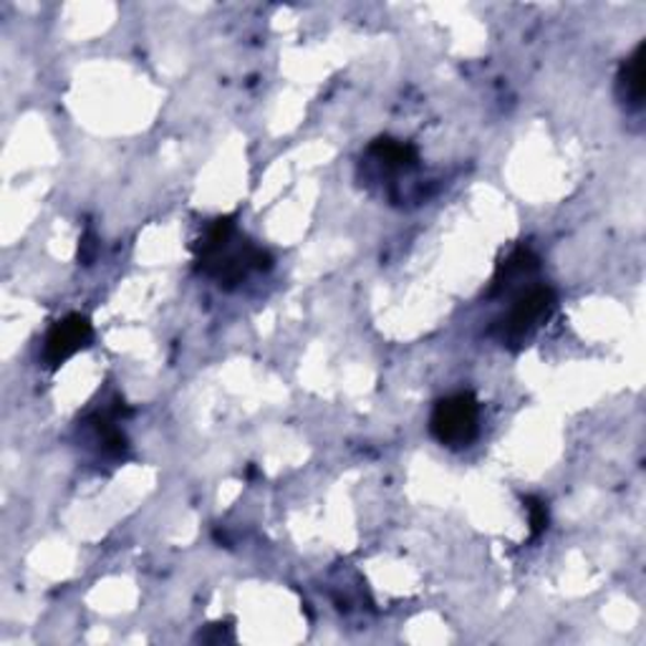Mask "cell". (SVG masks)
Masks as SVG:
<instances>
[{"label": "cell", "mask_w": 646, "mask_h": 646, "mask_svg": "<svg viewBox=\"0 0 646 646\" xmlns=\"http://www.w3.org/2000/svg\"><path fill=\"white\" fill-rule=\"evenodd\" d=\"M644 51L646 44L642 41V44L634 48V54L622 64V69H619L616 76L619 99H622L628 109L644 107Z\"/></svg>", "instance_id": "obj_7"}, {"label": "cell", "mask_w": 646, "mask_h": 646, "mask_svg": "<svg viewBox=\"0 0 646 646\" xmlns=\"http://www.w3.org/2000/svg\"><path fill=\"white\" fill-rule=\"evenodd\" d=\"M556 309V293L548 286H533L521 291L503 319L495 321L490 334L505 348H521L550 319Z\"/></svg>", "instance_id": "obj_2"}, {"label": "cell", "mask_w": 646, "mask_h": 646, "mask_svg": "<svg viewBox=\"0 0 646 646\" xmlns=\"http://www.w3.org/2000/svg\"><path fill=\"white\" fill-rule=\"evenodd\" d=\"M525 510H528L531 521V538H541L548 531V505L541 498H525Z\"/></svg>", "instance_id": "obj_8"}, {"label": "cell", "mask_w": 646, "mask_h": 646, "mask_svg": "<svg viewBox=\"0 0 646 646\" xmlns=\"http://www.w3.org/2000/svg\"><path fill=\"white\" fill-rule=\"evenodd\" d=\"M369 157L379 162L389 172H406V169H414L420 165V152H416L414 144L394 137L374 140L369 147Z\"/></svg>", "instance_id": "obj_6"}, {"label": "cell", "mask_w": 646, "mask_h": 646, "mask_svg": "<svg viewBox=\"0 0 646 646\" xmlns=\"http://www.w3.org/2000/svg\"><path fill=\"white\" fill-rule=\"evenodd\" d=\"M194 260L202 274L215 278L223 288L243 283L250 270H268L274 258L237 233L235 215L218 218L205 235L194 243Z\"/></svg>", "instance_id": "obj_1"}, {"label": "cell", "mask_w": 646, "mask_h": 646, "mask_svg": "<svg viewBox=\"0 0 646 646\" xmlns=\"http://www.w3.org/2000/svg\"><path fill=\"white\" fill-rule=\"evenodd\" d=\"M430 432L442 447L463 449L480 435V402L470 392L439 399L430 416Z\"/></svg>", "instance_id": "obj_3"}, {"label": "cell", "mask_w": 646, "mask_h": 646, "mask_svg": "<svg viewBox=\"0 0 646 646\" xmlns=\"http://www.w3.org/2000/svg\"><path fill=\"white\" fill-rule=\"evenodd\" d=\"M541 260L531 248H515L508 258L498 266V274L492 278V288H490V299H500V296L513 293L517 286L531 280L535 274H538Z\"/></svg>", "instance_id": "obj_5"}, {"label": "cell", "mask_w": 646, "mask_h": 646, "mask_svg": "<svg viewBox=\"0 0 646 646\" xmlns=\"http://www.w3.org/2000/svg\"><path fill=\"white\" fill-rule=\"evenodd\" d=\"M233 626L231 624H210L205 626V632L198 634V642L202 644H223V642H233Z\"/></svg>", "instance_id": "obj_9"}, {"label": "cell", "mask_w": 646, "mask_h": 646, "mask_svg": "<svg viewBox=\"0 0 646 646\" xmlns=\"http://www.w3.org/2000/svg\"><path fill=\"white\" fill-rule=\"evenodd\" d=\"M93 328L91 321L81 313H69L62 321H56L46 334L44 344V361L51 369H58L79 352L91 344Z\"/></svg>", "instance_id": "obj_4"}]
</instances>
